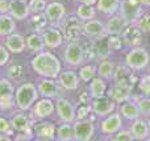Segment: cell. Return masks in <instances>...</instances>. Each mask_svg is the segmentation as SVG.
I'll return each instance as SVG.
<instances>
[{"label":"cell","instance_id":"1","mask_svg":"<svg viewBox=\"0 0 150 141\" xmlns=\"http://www.w3.org/2000/svg\"><path fill=\"white\" fill-rule=\"evenodd\" d=\"M34 71L46 78H57L61 71V62L52 53H41L32 61Z\"/></svg>","mask_w":150,"mask_h":141},{"label":"cell","instance_id":"2","mask_svg":"<svg viewBox=\"0 0 150 141\" xmlns=\"http://www.w3.org/2000/svg\"><path fill=\"white\" fill-rule=\"evenodd\" d=\"M150 62V55L144 47H133L129 53L127 54L125 58V63L129 69L132 70H141V69L146 67Z\"/></svg>","mask_w":150,"mask_h":141},{"label":"cell","instance_id":"3","mask_svg":"<svg viewBox=\"0 0 150 141\" xmlns=\"http://www.w3.org/2000/svg\"><path fill=\"white\" fill-rule=\"evenodd\" d=\"M120 12L127 23H136L142 15V1L141 0H122L120 4Z\"/></svg>","mask_w":150,"mask_h":141},{"label":"cell","instance_id":"4","mask_svg":"<svg viewBox=\"0 0 150 141\" xmlns=\"http://www.w3.org/2000/svg\"><path fill=\"white\" fill-rule=\"evenodd\" d=\"M37 96L36 87L32 83H25L16 92V102L21 110H28Z\"/></svg>","mask_w":150,"mask_h":141},{"label":"cell","instance_id":"5","mask_svg":"<svg viewBox=\"0 0 150 141\" xmlns=\"http://www.w3.org/2000/svg\"><path fill=\"white\" fill-rule=\"evenodd\" d=\"M142 33L144 32L138 28L136 24L130 23L129 25L125 26V29L122 30V40L128 46L137 47L138 45H141L142 42Z\"/></svg>","mask_w":150,"mask_h":141},{"label":"cell","instance_id":"6","mask_svg":"<svg viewBox=\"0 0 150 141\" xmlns=\"http://www.w3.org/2000/svg\"><path fill=\"white\" fill-rule=\"evenodd\" d=\"M65 60L69 65L79 66L84 60V50L76 42H70L65 50Z\"/></svg>","mask_w":150,"mask_h":141},{"label":"cell","instance_id":"7","mask_svg":"<svg viewBox=\"0 0 150 141\" xmlns=\"http://www.w3.org/2000/svg\"><path fill=\"white\" fill-rule=\"evenodd\" d=\"M80 23L76 17H70L63 24V34L69 42H76L80 37Z\"/></svg>","mask_w":150,"mask_h":141},{"label":"cell","instance_id":"8","mask_svg":"<svg viewBox=\"0 0 150 141\" xmlns=\"http://www.w3.org/2000/svg\"><path fill=\"white\" fill-rule=\"evenodd\" d=\"M83 32L88 37H92V38H101V37L107 36L105 25L99 20H88L83 25Z\"/></svg>","mask_w":150,"mask_h":141},{"label":"cell","instance_id":"9","mask_svg":"<svg viewBox=\"0 0 150 141\" xmlns=\"http://www.w3.org/2000/svg\"><path fill=\"white\" fill-rule=\"evenodd\" d=\"M45 15H46V18L52 25H58L61 23V20L65 16V7H63L61 3H50L49 5L45 9Z\"/></svg>","mask_w":150,"mask_h":141},{"label":"cell","instance_id":"10","mask_svg":"<svg viewBox=\"0 0 150 141\" xmlns=\"http://www.w3.org/2000/svg\"><path fill=\"white\" fill-rule=\"evenodd\" d=\"M113 79L116 84H121V86L127 87H132V84L134 83V75H132L128 66H117L115 69Z\"/></svg>","mask_w":150,"mask_h":141},{"label":"cell","instance_id":"11","mask_svg":"<svg viewBox=\"0 0 150 141\" xmlns=\"http://www.w3.org/2000/svg\"><path fill=\"white\" fill-rule=\"evenodd\" d=\"M74 135L76 141H88L93 135V125L91 121H78L74 127Z\"/></svg>","mask_w":150,"mask_h":141},{"label":"cell","instance_id":"12","mask_svg":"<svg viewBox=\"0 0 150 141\" xmlns=\"http://www.w3.org/2000/svg\"><path fill=\"white\" fill-rule=\"evenodd\" d=\"M130 133L133 135L136 140H145L150 135V127L148 121L142 120V119H136L134 123L130 127Z\"/></svg>","mask_w":150,"mask_h":141},{"label":"cell","instance_id":"13","mask_svg":"<svg viewBox=\"0 0 150 141\" xmlns=\"http://www.w3.org/2000/svg\"><path fill=\"white\" fill-rule=\"evenodd\" d=\"M42 38H44V42L47 47H57L62 44V34H61L59 30L54 28H49L45 29L44 34H42Z\"/></svg>","mask_w":150,"mask_h":141},{"label":"cell","instance_id":"14","mask_svg":"<svg viewBox=\"0 0 150 141\" xmlns=\"http://www.w3.org/2000/svg\"><path fill=\"white\" fill-rule=\"evenodd\" d=\"M121 116L119 113H113V115L108 116L105 120L101 123V132L104 133H115L121 128Z\"/></svg>","mask_w":150,"mask_h":141},{"label":"cell","instance_id":"15","mask_svg":"<svg viewBox=\"0 0 150 141\" xmlns=\"http://www.w3.org/2000/svg\"><path fill=\"white\" fill-rule=\"evenodd\" d=\"M113 108H115V103L109 98L100 96L98 99H95V102H93V111L98 115H101V116L108 115L109 112H112Z\"/></svg>","mask_w":150,"mask_h":141},{"label":"cell","instance_id":"16","mask_svg":"<svg viewBox=\"0 0 150 141\" xmlns=\"http://www.w3.org/2000/svg\"><path fill=\"white\" fill-rule=\"evenodd\" d=\"M125 24L127 21L122 18V16H112L111 18L108 20L105 28H107V33L108 34H120L122 33V30L125 29Z\"/></svg>","mask_w":150,"mask_h":141},{"label":"cell","instance_id":"17","mask_svg":"<svg viewBox=\"0 0 150 141\" xmlns=\"http://www.w3.org/2000/svg\"><path fill=\"white\" fill-rule=\"evenodd\" d=\"M57 111L58 115L61 116V119L65 121H73L74 120V108L67 100L65 99H58L57 102Z\"/></svg>","mask_w":150,"mask_h":141},{"label":"cell","instance_id":"18","mask_svg":"<svg viewBox=\"0 0 150 141\" xmlns=\"http://www.w3.org/2000/svg\"><path fill=\"white\" fill-rule=\"evenodd\" d=\"M29 12H30V11H29V7L26 3L18 1V0H13L12 1V5H11V15L15 18H17V20H24V18L28 16Z\"/></svg>","mask_w":150,"mask_h":141},{"label":"cell","instance_id":"19","mask_svg":"<svg viewBox=\"0 0 150 141\" xmlns=\"http://www.w3.org/2000/svg\"><path fill=\"white\" fill-rule=\"evenodd\" d=\"M120 112L128 120H136V119H138V115H140V110H138L137 103H133V102L122 103L121 107H120Z\"/></svg>","mask_w":150,"mask_h":141},{"label":"cell","instance_id":"20","mask_svg":"<svg viewBox=\"0 0 150 141\" xmlns=\"http://www.w3.org/2000/svg\"><path fill=\"white\" fill-rule=\"evenodd\" d=\"M109 95H111L112 100H116V102H119V103L127 102L130 95V87L121 86V84H115V87L111 90Z\"/></svg>","mask_w":150,"mask_h":141},{"label":"cell","instance_id":"21","mask_svg":"<svg viewBox=\"0 0 150 141\" xmlns=\"http://www.w3.org/2000/svg\"><path fill=\"white\" fill-rule=\"evenodd\" d=\"M59 83L61 86L67 90H75L78 87L79 81H78V77L74 71H65L59 75Z\"/></svg>","mask_w":150,"mask_h":141},{"label":"cell","instance_id":"22","mask_svg":"<svg viewBox=\"0 0 150 141\" xmlns=\"http://www.w3.org/2000/svg\"><path fill=\"white\" fill-rule=\"evenodd\" d=\"M120 4H121L120 0H98L96 3L98 9L105 15H113L120 8Z\"/></svg>","mask_w":150,"mask_h":141},{"label":"cell","instance_id":"23","mask_svg":"<svg viewBox=\"0 0 150 141\" xmlns=\"http://www.w3.org/2000/svg\"><path fill=\"white\" fill-rule=\"evenodd\" d=\"M7 47L13 53H20L24 50L25 44H24V38L20 34H9L7 37Z\"/></svg>","mask_w":150,"mask_h":141},{"label":"cell","instance_id":"24","mask_svg":"<svg viewBox=\"0 0 150 141\" xmlns=\"http://www.w3.org/2000/svg\"><path fill=\"white\" fill-rule=\"evenodd\" d=\"M38 90H40V92H41L44 96H49V98L50 96H55V95H58V92H59L58 86L53 81H49V79L42 81L41 83L38 84Z\"/></svg>","mask_w":150,"mask_h":141},{"label":"cell","instance_id":"25","mask_svg":"<svg viewBox=\"0 0 150 141\" xmlns=\"http://www.w3.org/2000/svg\"><path fill=\"white\" fill-rule=\"evenodd\" d=\"M53 112V103L47 99H42L34 107V113L38 118H46Z\"/></svg>","mask_w":150,"mask_h":141},{"label":"cell","instance_id":"26","mask_svg":"<svg viewBox=\"0 0 150 141\" xmlns=\"http://www.w3.org/2000/svg\"><path fill=\"white\" fill-rule=\"evenodd\" d=\"M13 128L17 129L18 132H24V133H29L30 132V124L26 116L24 115H15L12 119Z\"/></svg>","mask_w":150,"mask_h":141},{"label":"cell","instance_id":"27","mask_svg":"<svg viewBox=\"0 0 150 141\" xmlns=\"http://www.w3.org/2000/svg\"><path fill=\"white\" fill-rule=\"evenodd\" d=\"M15 30V21L7 15H0V36H9Z\"/></svg>","mask_w":150,"mask_h":141},{"label":"cell","instance_id":"28","mask_svg":"<svg viewBox=\"0 0 150 141\" xmlns=\"http://www.w3.org/2000/svg\"><path fill=\"white\" fill-rule=\"evenodd\" d=\"M95 47H96V52H98V55L100 58H107L109 55V53H111V47H109L107 36L101 37V38H96Z\"/></svg>","mask_w":150,"mask_h":141},{"label":"cell","instance_id":"29","mask_svg":"<svg viewBox=\"0 0 150 141\" xmlns=\"http://www.w3.org/2000/svg\"><path fill=\"white\" fill-rule=\"evenodd\" d=\"M47 18H46V15L44 13H34L30 18V24H32V28L34 29L36 32H40V30H44L47 25Z\"/></svg>","mask_w":150,"mask_h":141},{"label":"cell","instance_id":"30","mask_svg":"<svg viewBox=\"0 0 150 141\" xmlns=\"http://www.w3.org/2000/svg\"><path fill=\"white\" fill-rule=\"evenodd\" d=\"M91 95L92 98L98 99V98L103 96L104 92H105V83L101 78H93L92 83H91Z\"/></svg>","mask_w":150,"mask_h":141},{"label":"cell","instance_id":"31","mask_svg":"<svg viewBox=\"0 0 150 141\" xmlns=\"http://www.w3.org/2000/svg\"><path fill=\"white\" fill-rule=\"evenodd\" d=\"M26 44H28V47L32 50V52H40V50L44 47V38H42L40 34L33 33L28 37L26 40Z\"/></svg>","mask_w":150,"mask_h":141},{"label":"cell","instance_id":"32","mask_svg":"<svg viewBox=\"0 0 150 141\" xmlns=\"http://www.w3.org/2000/svg\"><path fill=\"white\" fill-rule=\"evenodd\" d=\"M115 74V65L111 61H103V62L99 65V75L104 79H109L112 78Z\"/></svg>","mask_w":150,"mask_h":141},{"label":"cell","instance_id":"33","mask_svg":"<svg viewBox=\"0 0 150 141\" xmlns=\"http://www.w3.org/2000/svg\"><path fill=\"white\" fill-rule=\"evenodd\" d=\"M76 13L78 17L82 18V20H92L93 16H95V9H93L92 5H87V4H80L76 8Z\"/></svg>","mask_w":150,"mask_h":141},{"label":"cell","instance_id":"34","mask_svg":"<svg viewBox=\"0 0 150 141\" xmlns=\"http://www.w3.org/2000/svg\"><path fill=\"white\" fill-rule=\"evenodd\" d=\"M36 132L38 136L46 137V139H53L54 136V125L50 123H42L40 125H37Z\"/></svg>","mask_w":150,"mask_h":141},{"label":"cell","instance_id":"35","mask_svg":"<svg viewBox=\"0 0 150 141\" xmlns=\"http://www.w3.org/2000/svg\"><path fill=\"white\" fill-rule=\"evenodd\" d=\"M23 73H24V69L21 65L18 63H12L11 66H8L7 69V74L9 78L12 79H20L23 77Z\"/></svg>","mask_w":150,"mask_h":141},{"label":"cell","instance_id":"36","mask_svg":"<svg viewBox=\"0 0 150 141\" xmlns=\"http://www.w3.org/2000/svg\"><path fill=\"white\" fill-rule=\"evenodd\" d=\"M28 7H29V11L34 15V13H40L44 9H46L47 5L45 0H30L28 3Z\"/></svg>","mask_w":150,"mask_h":141},{"label":"cell","instance_id":"37","mask_svg":"<svg viewBox=\"0 0 150 141\" xmlns=\"http://www.w3.org/2000/svg\"><path fill=\"white\" fill-rule=\"evenodd\" d=\"M58 137L62 141H70L73 139V128L69 124L59 127V129H58Z\"/></svg>","mask_w":150,"mask_h":141},{"label":"cell","instance_id":"38","mask_svg":"<svg viewBox=\"0 0 150 141\" xmlns=\"http://www.w3.org/2000/svg\"><path fill=\"white\" fill-rule=\"evenodd\" d=\"M136 25L145 33H150V15H141L136 21Z\"/></svg>","mask_w":150,"mask_h":141},{"label":"cell","instance_id":"39","mask_svg":"<svg viewBox=\"0 0 150 141\" xmlns=\"http://www.w3.org/2000/svg\"><path fill=\"white\" fill-rule=\"evenodd\" d=\"M13 91V87L7 79H0V99L9 96Z\"/></svg>","mask_w":150,"mask_h":141},{"label":"cell","instance_id":"40","mask_svg":"<svg viewBox=\"0 0 150 141\" xmlns=\"http://www.w3.org/2000/svg\"><path fill=\"white\" fill-rule=\"evenodd\" d=\"M80 78L83 79V81H91V79L95 78V67L91 65L88 66H83L82 69H80Z\"/></svg>","mask_w":150,"mask_h":141},{"label":"cell","instance_id":"41","mask_svg":"<svg viewBox=\"0 0 150 141\" xmlns=\"http://www.w3.org/2000/svg\"><path fill=\"white\" fill-rule=\"evenodd\" d=\"M137 106H138V110H140V113L150 115V98L149 96L140 99L137 102Z\"/></svg>","mask_w":150,"mask_h":141},{"label":"cell","instance_id":"42","mask_svg":"<svg viewBox=\"0 0 150 141\" xmlns=\"http://www.w3.org/2000/svg\"><path fill=\"white\" fill-rule=\"evenodd\" d=\"M83 50H84V55L87 60H95L98 58V52H96V47H95V44H86L83 46Z\"/></svg>","mask_w":150,"mask_h":141},{"label":"cell","instance_id":"43","mask_svg":"<svg viewBox=\"0 0 150 141\" xmlns=\"http://www.w3.org/2000/svg\"><path fill=\"white\" fill-rule=\"evenodd\" d=\"M108 44H109L111 50H119V49H121V46H122V41L119 34H112V36H109Z\"/></svg>","mask_w":150,"mask_h":141},{"label":"cell","instance_id":"44","mask_svg":"<svg viewBox=\"0 0 150 141\" xmlns=\"http://www.w3.org/2000/svg\"><path fill=\"white\" fill-rule=\"evenodd\" d=\"M140 89L146 96L150 98V74L149 75H145L140 82Z\"/></svg>","mask_w":150,"mask_h":141},{"label":"cell","instance_id":"45","mask_svg":"<svg viewBox=\"0 0 150 141\" xmlns=\"http://www.w3.org/2000/svg\"><path fill=\"white\" fill-rule=\"evenodd\" d=\"M136 139L133 137V135L130 132H127V131H121L116 135L113 141H134Z\"/></svg>","mask_w":150,"mask_h":141},{"label":"cell","instance_id":"46","mask_svg":"<svg viewBox=\"0 0 150 141\" xmlns=\"http://www.w3.org/2000/svg\"><path fill=\"white\" fill-rule=\"evenodd\" d=\"M8 58H9V54H8L7 49L3 46H0V66L5 65L8 61Z\"/></svg>","mask_w":150,"mask_h":141},{"label":"cell","instance_id":"47","mask_svg":"<svg viewBox=\"0 0 150 141\" xmlns=\"http://www.w3.org/2000/svg\"><path fill=\"white\" fill-rule=\"evenodd\" d=\"M0 107L1 108H11L12 107V98H11V95L9 96H5V98H3V99H0Z\"/></svg>","mask_w":150,"mask_h":141},{"label":"cell","instance_id":"48","mask_svg":"<svg viewBox=\"0 0 150 141\" xmlns=\"http://www.w3.org/2000/svg\"><path fill=\"white\" fill-rule=\"evenodd\" d=\"M11 5H12V3L9 0H0V13L11 11Z\"/></svg>","mask_w":150,"mask_h":141},{"label":"cell","instance_id":"49","mask_svg":"<svg viewBox=\"0 0 150 141\" xmlns=\"http://www.w3.org/2000/svg\"><path fill=\"white\" fill-rule=\"evenodd\" d=\"M0 132H9V124L3 118H0Z\"/></svg>","mask_w":150,"mask_h":141},{"label":"cell","instance_id":"50","mask_svg":"<svg viewBox=\"0 0 150 141\" xmlns=\"http://www.w3.org/2000/svg\"><path fill=\"white\" fill-rule=\"evenodd\" d=\"M88 112H90L88 107H80L79 108V112H78V118H79V119H84L86 116L88 115Z\"/></svg>","mask_w":150,"mask_h":141},{"label":"cell","instance_id":"51","mask_svg":"<svg viewBox=\"0 0 150 141\" xmlns=\"http://www.w3.org/2000/svg\"><path fill=\"white\" fill-rule=\"evenodd\" d=\"M76 1H82V4L93 5V4H95V3H98V0H76Z\"/></svg>","mask_w":150,"mask_h":141},{"label":"cell","instance_id":"52","mask_svg":"<svg viewBox=\"0 0 150 141\" xmlns=\"http://www.w3.org/2000/svg\"><path fill=\"white\" fill-rule=\"evenodd\" d=\"M141 1H142L144 5H149L150 7V0H141Z\"/></svg>","mask_w":150,"mask_h":141},{"label":"cell","instance_id":"53","mask_svg":"<svg viewBox=\"0 0 150 141\" xmlns=\"http://www.w3.org/2000/svg\"><path fill=\"white\" fill-rule=\"evenodd\" d=\"M0 141H11L8 137H5V136H0Z\"/></svg>","mask_w":150,"mask_h":141},{"label":"cell","instance_id":"54","mask_svg":"<svg viewBox=\"0 0 150 141\" xmlns=\"http://www.w3.org/2000/svg\"><path fill=\"white\" fill-rule=\"evenodd\" d=\"M148 124H149V127H150V115H149V118H148Z\"/></svg>","mask_w":150,"mask_h":141},{"label":"cell","instance_id":"55","mask_svg":"<svg viewBox=\"0 0 150 141\" xmlns=\"http://www.w3.org/2000/svg\"><path fill=\"white\" fill-rule=\"evenodd\" d=\"M18 1H24V3H26V1H28V0H18Z\"/></svg>","mask_w":150,"mask_h":141},{"label":"cell","instance_id":"56","mask_svg":"<svg viewBox=\"0 0 150 141\" xmlns=\"http://www.w3.org/2000/svg\"><path fill=\"white\" fill-rule=\"evenodd\" d=\"M146 141H150V136H149V137H148V140H146Z\"/></svg>","mask_w":150,"mask_h":141}]
</instances>
